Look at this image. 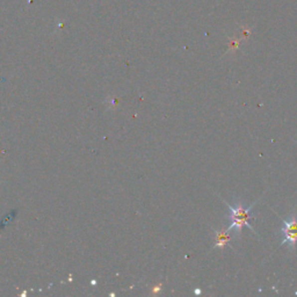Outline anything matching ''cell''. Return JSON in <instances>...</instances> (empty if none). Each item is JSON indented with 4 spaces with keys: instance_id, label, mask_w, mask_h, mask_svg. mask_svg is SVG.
<instances>
[{
    "instance_id": "obj_1",
    "label": "cell",
    "mask_w": 297,
    "mask_h": 297,
    "mask_svg": "<svg viewBox=\"0 0 297 297\" xmlns=\"http://www.w3.org/2000/svg\"><path fill=\"white\" fill-rule=\"evenodd\" d=\"M229 209H230V214H229V220L231 222L230 224V228L228 230L231 231L232 229H235L237 233H239L242 231L243 226L246 225L249 226L250 229H252L254 231V229L251 225L250 220H251V210L254 207V204L249 207V208H244L242 203L235 204V206H231V204H228Z\"/></svg>"
},
{
    "instance_id": "obj_2",
    "label": "cell",
    "mask_w": 297,
    "mask_h": 297,
    "mask_svg": "<svg viewBox=\"0 0 297 297\" xmlns=\"http://www.w3.org/2000/svg\"><path fill=\"white\" fill-rule=\"evenodd\" d=\"M282 233L285 238L281 245L287 244L291 247L292 251H295V246L297 243V216L296 214H293L288 221H284V228H282Z\"/></svg>"
},
{
    "instance_id": "obj_3",
    "label": "cell",
    "mask_w": 297,
    "mask_h": 297,
    "mask_svg": "<svg viewBox=\"0 0 297 297\" xmlns=\"http://www.w3.org/2000/svg\"><path fill=\"white\" fill-rule=\"evenodd\" d=\"M230 230L228 231H215V236H216V243H215V247H224L226 244L229 243L231 235H230Z\"/></svg>"
}]
</instances>
